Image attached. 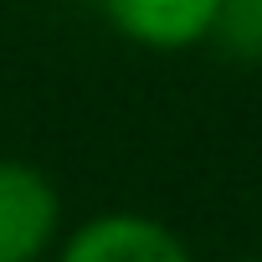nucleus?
Masks as SVG:
<instances>
[{"label":"nucleus","instance_id":"2","mask_svg":"<svg viewBox=\"0 0 262 262\" xmlns=\"http://www.w3.org/2000/svg\"><path fill=\"white\" fill-rule=\"evenodd\" d=\"M52 262H195V252L185 247V236L144 211H98L88 221H77Z\"/></svg>","mask_w":262,"mask_h":262},{"label":"nucleus","instance_id":"5","mask_svg":"<svg viewBox=\"0 0 262 262\" xmlns=\"http://www.w3.org/2000/svg\"><path fill=\"white\" fill-rule=\"evenodd\" d=\"M231 262H262V257H231Z\"/></svg>","mask_w":262,"mask_h":262},{"label":"nucleus","instance_id":"3","mask_svg":"<svg viewBox=\"0 0 262 262\" xmlns=\"http://www.w3.org/2000/svg\"><path fill=\"white\" fill-rule=\"evenodd\" d=\"M103 21L144 52H185L211 41L221 0H98Z\"/></svg>","mask_w":262,"mask_h":262},{"label":"nucleus","instance_id":"1","mask_svg":"<svg viewBox=\"0 0 262 262\" xmlns=\"http://www.w3.org/2000/svg\"><path fill=\"white\" fill-rule=\"evenodd\" d=\"M67 236L57 180L16 155H0V262H41Z\"/></svg>","mask_w":262,"mask_h":262},{"label":"nucleus","instance_id":"4","mask_svg":"<svg viewBox=\"0 0 262 262\" xmlns=\"http://www.w3.org/2000/svg\"><path fill=\"white\" fill-rule=\"evenodd\" d=\"M211 41L242 62V67H262V0H221Z\"/></svg>","mask_w":262,"mask_h":262}]
</instances>
